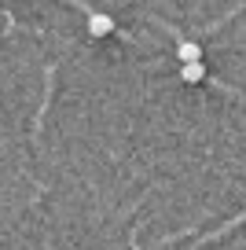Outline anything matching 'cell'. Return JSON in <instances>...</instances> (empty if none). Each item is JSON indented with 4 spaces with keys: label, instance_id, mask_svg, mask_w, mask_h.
<instances>
[{
    "label": "cell",
    "instance_id": "1",
    "mask_svg": "<svg viewBox=\"0 0 246 250\" xmlns=\"http://www.w3.org/2000/svg\"><path fill=\"white\" fill-rule=\"evenodd\" d=\"M110 30H114V19L110 15H103V11H92V15H88V33H92V37H107Z\"/></svg>",
    "mask_w": 246,
    "mask_h": 250
},
{
    "label": "cell",
    "instance_id": "2",
    "mask_svg": "<svg viewBox=\"0 0 246 250\" xmlns=\"http://www.w3.org/2000/svg\"><path fill=\"white\" fill-rule=\"evenodd\" d=\"M177 55H180V62H199L202 59V48H199V41H180Z\"/></svg>",
    "mask_w": 246,
    "mask_h": 250
},
{
    "label": "cell",
    "instance_id": "3",
    "mask_svg": "<svg viewBox=\"0 0 246 250\" xmlns=\"http://www.w3.org/2000/svg\"><path fill=\"white\" fill-rule=\"evenodd\" d=\"M180 78H184L187 85H199V81L206 78V66H202V59H199V62H184V70H180Z\"/></svg>",
    "mask_w": 246,
    "mask_h": 250
}]
</instances>
